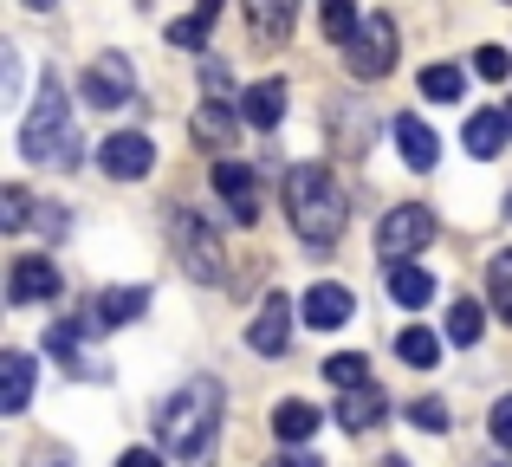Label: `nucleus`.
Listing matches in <instances>:
<instances>
[{
    "label": "nucleus",
    "mask_w": 512,
    "mask_h": 467,
    "mask_svg": "<svg viewBox=\"0 0 512 467\" xmlns=\"http://www.w3.org/2000/svg\"><path fill=\"white\" fill-rule=\"evenodd\" d=\"M214 429H221V383L214 377H188L182 390L156 409V442H163V455H182V461L208 455Z\"/></svg>",
    "instance_id": "obj_1"
},
{
    "label": "nucleus",
    "mask_w": 512,
    "mask_h": 467,
    "mask_svg": "<svg viewBox=\"0 0 512 467\" xmlns=\"http://www.w3.org/2000/svg\"><path fill=\"white\" fill-rule=\"evenodd\" d=\"M286 208H292V228L299 240H312V247H338V234L350 228V202L338 189V176H331L325 163H299L286 176Z\"/></svg>",
    "instance_id": "obj_2"
},
{
    "label": "nucleus",
    "mask_w": 512,
    "mask_h": 467,
    "mask_svg": "<svg viewBox=\"0 0 512 467\" xmlns=\"http://www.w3.org/2000/svg\"><path fill=\"white\" fill-rule=\"evenodd\" d=\"M20 156L26 163H59V169L78 163V130H72V104H65L59 78L39 85L33 111H26V124H20Z\"/></svg>",
    "instance_id": "obj_3"
},
{
    "label": "nucleus",
    "mask_w": 512,
    "mask_h": 467,
    "mask_svg": "<svg viewBox=\"0 0 512 467\" xmlns=\"http://www.w3.org/2000/svg\"><path fill=\"white\" fill-rule=\"evenodd\" d=\"M169 247H175V260H182L188 279H208V286H214V279H227L221 234H214L195 208H169Z\"/></svg>",
    "instance_id": "obj_4"
},
{
    "label": "nucleus",
    "mask_w": 512,
    "mask_h": 467,
    "mask_svg": "<svg viewBox=\"0 0 512 467\" xmlns=\"http://www.w3.org/2000/svg\"><path fill=\"white\" fill-rule=\"evenodd\" d=\"M396 52H402L396 20H389V13H370V20H363V33L350 39L344 65H350V78H389V72H396Z\"/></svg>",
    "instance_id": "obj_5"
},
{
    "label": "nucleus",
    "mask_w": 512,
    "mask_h": 467,
    "mask_svg": "<svg viewBox=\"0 0 512 467\" xmlns=\"http://www.w3.org/2000/svg\"><path fill=\"white\" fill-rule=\"evenodd\" d=\"M435 240V208H389L383 215V228H376V253H383L389 266H402V260H415V253Z\"/></svg>",
    "instance_id": "obj_6"
},
{
    "label": "nucleus",
    "mask_w": 512,
    "mask_h": 467,
    "mask_svg": "<svg viewBox=\"0 0 512 467\" xmlns=\"http://www.w3.org/2000/svg\"><path fill=\"white\" fill-rule=\"evenodd\" d=\"M85 104H98V111H124V104H137V72H130L124 52H104V59H91V72H85Z\"/></svg>",
    "instance_id": "obj_7"
},
{
    "label": "nucleus",
    "mask_w": 512,
    "mask_h": 467,
    "mask_svg": "<svg viewBox=\"0 0 512 467\" xmlns=\"http://www.w3.org/2000/svg\"><path fill=\"white\" fill-rule=\"evenodd\" d=\"M59 266L46 260V253H20V260H13V273H7V299L13 305H52L59 299Z\"/></svg>",
    "instance_id": "obj_8"
},
{
    "label": "nucleus",
    "mask_w": 512,
    "mask_h": 467,
    "mask_svg": "<svg viewBox=\"0 0 512 467\" xmlns=\"http://www.w3.org/2000/svg\"><path fill=\"white\" fill-rule=\"evenodd\" d=\"M98 163H104V176L137 182V176H150V169H156V143H150V137H137V130H117V137H104Z\"/></svg>",
    "instance_id": "obj_9"
},
{
    "label": "nucleus",
    "mask_w": 512,
    "mask_h": 467,
    "mask_svg": "<svg viewBox=\"0 0 512 467\" xmlns=\"http://www.w3.org/2000/svg\"><path fill=\"white\" fill-rule=\"evenodd\" d=\"M253 163H240V156H221L214 163V189L227 195V208H234V221H260V195H253Z\"/></svg>",
    "instance_id": "obj_10"
},
{
    "label": "nucleus",
    "mask_w": 512,
    "mask_h": 467,
    "mask_svg": "<svg viewBox=\"0 0 512 467\" xmlns=\"http://www.w3.org/2000/svg\"><path fill=\"white\" fill-rule=\"evenodd\" d=\"M286 338H292V299H286V292H273V299L260 305V318L247 325V344L260 357H279V351H286Z\"/></svg>",
    "instance_id": "obj_11"
},
{
    "label": "nucleus",
    "mask_w": 512,
    "mask_h": 467,
    "mask_svg": "<svg viewBox=\"0 0 512 467\" xmlns=\"http://www.w3.org/2000/svg\"><path fill=\"white\" fill-rule=\"evenodd\" d=\"M350 312H357V305H350V292L344 286H312L299 299V318L312 331H338V325H350Z\"/></svg>",
    "instance_id": "obj_12"
},
{
    "label": "nucleus",
    "mask_w": 512,
    "mask_h": 467,
    "mask_svg": "<svg viewBox=\"0 0 512 467\" xmlns=\"http://www.w3.org/2000/svg\"><path fill=\"white\" fill-rule=\"evenodd\" d=\"M26 403H33V357L7 351L0 357V416H26Z\"/></svg>",
    "instance_id": "obj_13"
},
{
    "label": "nucleus",
    "mask_w": 512,
    "mask_h": 467,
    "mask_svg": "<svg viewBox=\"0 0 512 467\" xmlns=\"http://www.w3.org/2000/svg\"><path fill=\"white\" fill-rule=\"evenodd\" d=\"M78 338H85V325H78V318H52V325H46V351H52V364H65L72 377H98V364L78 351Z\"/></svg>",
    "instance_id": "obj_14"
},
{
    "label": "nucleus",
    "mask_w": 512,
    "mask_h": 467,
    "mask_svg": "<svg viewBox=\"0 0 512 467\" xmlns=\"http://www.w3.org/2000/svg\"><path fill=\"white\" fill-rule=\"evenodd\" d=\"M506 137H512V124H506V111H474L467 117V130H461V143H467V156H480V163H493V156L506 150Z\"/></svg>",
    "instance_id": "obj_15"
},
{
    "label": "nucleus",
    "mask_w": 512,
    "mask_h": 467,
    "mask_svg": "<svg viewBox=\"0 0 512 467\" xmlns=\"http://www.w3.org/2000/svg\"><path fill=\"white\" fill-rule=\"evenodd\" d=\"M143 305H150V286H117V292H98V305H91V325H98V331L130 325V318H143Z\"/></svg>",
    "instance_id": "obj_16"
},
{
    "label": "nucleus",
    "mask_w": 512,
    "mask_h": 467,
    "mask_svg": "<svg viewBox=\"0 0 512 467\" xmlns=\"http://www.w3.org/2000/svg\"><path fill=\"white\" fill-rule=\"evenodd\" d=\"M247 20H253V39H266V46H286L292 20H299V0H247Z\"/></svg>",
    "instance_id": "obj_17"
},
{
    "label": "nucleus",
    "mask_w": 512,
    "mask_h": 467,
    "mask_svg": "<svg viewBox=\"0 0 512 467\" xmlns=\"http://www.w3.org/2000/svg\"><path fill=\"white\" fill-rule=\"evenodd\" d=\"M240 117H247L253 130H273L279 117H286V78H260V85L240 98Z\"/></svg>",
    "instance_id": "obj_18"
},
{
    "label": "nucleus",
    "mask_w": 512,
    "mask_h": 467,
    "mask_svg": "<svg viewBox=\"0 0 512 467\" xmlns=\"http://www.w3.org/2000/svg\"><path fill=\"white\" fill-rule=\"evenodd\" d=\"M396 143H402V163L409 169H435L441 163V143H435V130H428L422 117H396Z\"/></svg>",
    "instance_id": "obj_19"
},
{
    "label": "nucleus",
    "mask_w": 512,
    "mask_h": 467,
    "mask_svg": "<svg viewBox=\"0 0 512 467\" xmlns=\"http://www.w3.org/2000/svg\"><path fill=\"white\" fill-rule=\"evenodd\" d=\"M318 422H325V416H318L312 403H299V396H286V403L273 409V435H279V442H286V448L312 442V435H318Z\"/></svg>",
    "instance_id": "obj_20"
},
{
    "label": "nucleus",
    "mask_w": 512,
    "mask_h": 467,
    "mask_svg": "<svg viewBox=\"0 0 512 467\" xmlns=\"http://www.w3.org/2000/svg\"><path fill=\"white\" fill-rule=\"evenodd\" d=\"M338 422H344L350 435L376 429V422H383V390H376V383H363V390H344V403H338Z\"/></svg>",
    "instance_id": "obj_21"
},
{
    "label": "nucleus",
    "mask_w": 512,
    "mask_h": 467,
    "mask_svg": "<svg viewBox=\"0 0 512 467\" xmlns=\"http://www.w3.org/2000/svg\"><path fill=\"white\" fill-rule=\"evenodd\" d=\"M396 357H402L409 370H435V364H441V338H435L428 325H402V331H396Z\"/></svg>",
    "instance_id": "obj_22"
},
{
    "label": "nucleus",
    "mask_w": 512,
    "mask_h": 467,
    "mask_svg": "<svg viewBox=\"0 0 512 467\" xmlns=\"http://www.w3.org/2000/svg\"><path fill=\"white\" fill-rule=\"evenodd\" d=\"M389 299H396V305H409V312H422V305L435 299V279H428L422 266H409V260H402V266H389Z\"/></svg>",
    "instance_id": "obj_23"
},
{
    "label": "nucleus",
    "mask_w": 512,
    "mask_h": 467,
    "mask_svg": "<svg viewBox=\"0 0 512 467\" xmlns=\"http://www.w3.org/2000/svg\"><path fill=\"white\" fill-rule=\"evenodd\" d=\"M188 130H195V143H214V150H227V143H234V111L208 98V104L195 111V124H188Z\"/></svg>",
    "instance_id": "obj_24"
},
{
    "label": "nucleus",
    "mask_w": 512,
    "mask_h": 467,
    "mask_svg": "<svg viewBox=\"0 0 512 467\" xmlns=\"http://www.w3.org/2000/svg\"><path fill=\"white\" fill-rule=\"evenodd\" d=\"M214 20H221V0H195V13L169 26V46H201L214 33Z\"/></svg>",
    "instance_id": "obj_25"
},
{
    "label": "nucleus",
    "mask_w": 512,
    "mask_h": 467,
    "mask_svg": "<svg viewBox=\"0 0 512 467\" xmlns=\"http://www.w3.org/2000/svg\"><path fill=\"white\" fill-rule=\"evenodd\" d=\"M318 26H325V39L350 46V39L363 33V26H357V0H318Z\"/></svg>",
    "instance_id": "obj_26"
},
{
    "label": "nucleus",
    "mask_w": 512,
    "mask_h": 467,
    "mask_svg": "<svg viewBox=\"0 0 512 467\" xmlns=\"http://www.w3.org/2000/svg\"><path fill=\"white\" fill-rule=\"evenodd\" d=\"M487 292H493V312H500L506 325H512V247L487 260Z\"/></svg>",
    "instance_id": "obj_27"
},
{
    "label": "nucleus",
    "mask_w": 512,
    "mask_h": 467,
    "mask_svg": "<svg viewBox=\"0 0 512 467\" xmlns=\"http://www.w3.org/2000/svg\"><path fill=\"white\" fill-rule=\"evenodd\" d=\"M325 377L338 383V390H363V383H370V357L338 351V357H325Z\"/></svg>",
    "instance_id": "obj_28"
},
{
    "label": "nucleus",
    "mask_w": 512,
    "mask_h": 467,
    "mask_svg": "<svg viewBox=\"0 0 512 467\" xmlns=\"http://www.w3.org/2000/svg\"><path fill=\"white\" fill-rule=\"evenodd\" d=\"M480 331H487V312H480L474 299H461V305L448 312V338H454V344H480Z\"/></svg>",
    "instance_id": "obj_29"
},
{
    "label": "nucleus",
    "mask_w": 512,
    "mask_h": 467,
    "mask_svg": "<svg viewBox=\"0 0 512 467\" xmlns=\"http://www.w3.org/2000/svg\"><path fill=\"white\" fill-rule=\"evenodd\" d=\"M422 91H428L435 104H454V98L467 91V78L454 72V65H428V72H422Z\"/></svg>",
    "instance_id": "obj_30"
},
{
    "label": "nucleus",
    "mask_w": 512,
    "mask_h": 467,
    "mask_svg": "<svg viewBox=\"0 0 512 467\" xmlns=\"http://www.w3.org/2000/svg\"><path fill=\"white\" fill-rule=\"evenodd\" d=\"M26 221H33V195H26V189H0V228L20 234Z\"/></svg>",
    "instance_id": "obj_31"
},
{
    "label": "nucleus",
    "mask_w": 512,
    "mask_h": 467,
    "mask_svg": "<svg viewBox=\"0 0 512 467\" xmlns=\"http://www.w3.org/2000/svg\"><path fill=\"white\" fill-rule=\"evenodd\" d=\"M474 72L500 85V78H512V52H506V46H480V52H474Z\"/></svg>",
    "instance_id": "obj_32"
},
{
    "label": "nucleus",
    "mask_w": 512,
    "mask_h": 467,
    "mask_svg": "<svg viewBox=\"0 0 512 467\" xmlns=\"http://www.w3.org/2000/svg\"><path fill=\"white\" fill-rule=\"evenodd\" d=\"M409 422H415V429H428V435H448V403H441V396H428V403L409 409Z\"/></svg>",
    "instance_id": "obj_33"
},
{
    "label": "nucleus",
    "mask_w": 512,
    "mask_h": 467,
    "mask_svg": "<svg viewBox=\"0 0 512 467\" xmlns=\"http://www.w3.org/2000/svg\"><path fill=\"white\" fill-rule=\"evenodd\" d=\"M493 442L512 448V396H500V403H493Z\"/></svg>",
    "instance_id": "obj_34"
},
{
    "label": "nucleus",
    "mask_w": 512,
    "mask_h": 467,
    "mask_svg": "<svg viewBox=\"0 0 512 467\" xmlns=\"http://www.w3.org/2000/svg\"><path fill=\"white\" fill-rule=\"evenodd\" d=\"M201 85H208V91H227V65L208 59V65H201Z\"/></svg>",
    "instance_id": "obj_35"
},
{
    "label": "nucleus",
    "mask_w": 512,
    "mask_h": 467,
    "mask_svg": "<svg viewBox=\"0 0 512 467\" xmlns=\"http://www.w3.org/2000/svg\"><path fill=\"white\" fill-rule=\"evenodd\" d=\"M117 467H163V455H156V448H130V455L117 461Z\"/></svg>",
    "instance_id": "obj_36"
},
{
    "label": "nucleus",
    "mask_w": 512,
    "mask_h": 467,
    "mask_svg": "<svg viewBox=\"0 0 512 467\" xmlns=\"http://www.w3.org/2000/svg\"><path fill=\"white\" fill-rule=\"evenodd\" d=\"M279 467H318V455H286Z\"/></svg>",
    "instance_id": "obj_37"
},
{
    "label": "nucleus",
    "mask_w": 512,
    "mask_h": 467,
    "mask_svg": "<svg viewBox=\"0 0 512 467\" xmlns=\"http://www.w3.org/2000/svg\"><path fill=\"white\" fill-rule=\"evenodd\" d=\"M26 7H33V13H46V7H59V0H26Z\"/></svg>",
    "instance_id": "obj_38"
},
{
    "label": "nucleus",
    "mask_w": 512,
    "mask_h": 467,
    "mask_svg": "<svg viewBox=\"0 0 512 467\" xmlns=\"http://www.w3.org/2000/svg\"><path fill=\"white\" fill-rule=\"evenodd\" d=\"M506 124H512V104H506Z\"/></svg>",
    "instance_id": "obj_39"
},
{
    "label": "nucleus",
    "mask_w": 512,
    "mask_h": 467,
    "mask_svg": "<svg viewBox=\"0 0 512 467\" xmlns=\"http://www.w3.org/2000/svg\"><path fill=\"white\" fill-rule=\"evenodd\" d=\"M506 215H512V195H506Z\"/></svg>",
    "instance_id": "obj_40"
},
{
    "label": "nucleus",
    "mask_w": 512,
    "mask_h": 467,
    "mask_svg": "<svg viewBox=\"0 0 512 467\" xmlns=\"http://www.w3.org/2000/svg\"><path fill=\"white\" fill-rule=\"evenodd\" d=\"M46 467H65V461H46Z\"/></svg>",
    "instance_id": "obj_41"
}]
</instances>
